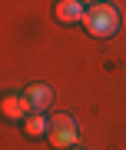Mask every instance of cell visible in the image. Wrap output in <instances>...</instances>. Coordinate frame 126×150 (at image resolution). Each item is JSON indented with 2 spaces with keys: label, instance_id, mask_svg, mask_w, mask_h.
I'll list each match as a JSON object with an SVG mask.
<instances>
[{
  "label": "cell",
  "instance_id": "cell-6",
  "mask_svg": "<svg viewBox=\"0 0 126 150\" xmlns=\"http://www.w3.org/2000/svg\"><path fill=\"white\" fill-rule=\"evenodd\" d=\"M20 127H23V134L30 137V140H40V137L50 134V120L43 117V113H30V117L20 123Z\"/></svg>",
  "mask_w": 126,
  "mask_h": 150
},
{
  "label": "cell",
  "instance_id": "cell-1",
  "mask_svg": "<svg viewBox=\"0 0 126 150\" xmlns=\"http://www.w3.org/2000/svg\"><path fill=\"white\" fill-rule=\"evenodd\" d=\"M83 27L90 37H113L120 30V10L113 4H93L83 17Z\"/></svg>",
  "mask_w": 126,
  "mask_h": 150
},
{
  "label": "cell",
  "instance_id": "cell-3",
  "mask_svg": "<svg viewBox=\"0 0 126 150\" xmlns=\"http://www.w3.org/2000/svg\"><path fill=\"white\" fill-rule=\"evenodd\" d=\"M0 113H4V120H10V123H23L33 110H30V100H27L23 93H4Z\"/></svg>",
  "mask_w": 126,
  "mask_h": 150
},
{
  "label": "cell",
  "instance_id": "cell-7",
  "mask_svg": "<svg viewBox=\"0 0 126 150\" xmlns=\"http://www.w3.org/2000/svg\"><path fill=\"white\" fill-rule=\"evenodd\" d=\"M83 4H90V7H93V4H106V0H83Z\"/></svg>",
  "mask_w": 126,
  "mask_h": 150
},
{
  "label": "cell",
  "instance_id": "cell-2",
  "mask_svg": "<svg viewBox=\"0 0 126 150\" xmlns=\"http://www.w3.org/2000/svg\"><path fill=\"white\" fill-rule=\"evenodd\" d=\"M47 140L57 150H70V147H76V140H80V127H76V120L70 117V113H53L50 117V134Z\"/></svg>",
  "mask_w": 126,
  "mask_h": 150
},
{
  "label": "cell",
  "instance_id": "cell-8",
  "mask_svg": "<svg viewBox=\"0 0 126 150\" xmlns=\"http://www.w3.org/2000/svg\"><path fill=\"white\" fill-rule=\"evenodd\" d=\"M70 150H83V147H70Z\"/></svg>",
  "mask_w": 126,
  "mask_h": 150
},
{
  "label": "cell",
  "instance_id": "cell-4",
  "mask_svg": "<svg viewBox=\"0 0 126 150\" xmlns=\"http://www.w3.org/2000/svg\"><path fill=\"white\" fill-rule=\"evenodd\" d=\"M23 97L30 100V110H33V113H43V110L53 103V87H50V83H30V87L23 90Z\"/></svg>",
  "mask_w": 126,
  "mask_h": 150
},
{
  "label": "cell",
  "instance_id": "cell-5",
  "mask_svg": "<svg viewBox=\"0 0 126 150\" xmlns=\"http://www.w3.org/2000/svg\"><path fill=\"white\" fill-rule=\"evenodd\" d=\"M53 17H57L60 23H83V0H57V7H53Z\"/></svg>",
  "mask_w": 126,
  "mask_h": 150
}]
</instances>
